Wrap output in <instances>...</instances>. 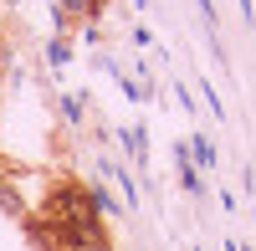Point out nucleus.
Returning a JSON list of instances; mask_svg holds the SVG:
<instances>
[{
	"label": "nucleus",
	"instance_id": "f257e3e1",
	"mask_svg": "<svg viewBox=\"0 0 256 251\" xmlns=\"http://www.w3.org/2000/svg\"><path fill=\"white\" fill-rule=\"evenodd\" d=\"M88 251H108V246H102V241H98V246H88Z\"/></svg>",
	"mask_w": 256,
	"mask_h": 251
},
{
	"label": "nucleus",
	"instance_id": "f03ea898",
	"mask_svg": "<svg viewBox=\"0 0 256 251\" xmlns=\"http://www.w3.org/2000/svg\"><path fill=\"white\" fill-rule=\"evenodd\" d=\"M92 6H98V0H92Z\"/></svg>",
	"mask_w": 256,
	"mask_h": 251
}]
</instances>
